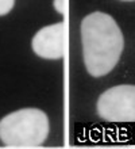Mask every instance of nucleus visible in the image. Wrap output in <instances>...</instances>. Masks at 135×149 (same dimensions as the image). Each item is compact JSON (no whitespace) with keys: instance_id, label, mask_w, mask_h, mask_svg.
Here are the masks:
<instances>
[{"instance_id":"1","label":"nucleus","mask_w":135,"mask_h":149,"mask_svg":"<svg viewBox=\"0 0 135 149\" xmlns=\"http://www.w3.org/2000/svg\"><path fill=\"white\" fill-rule=\"evenodd\" d=\"M82 54L87 71L100 77L115 68L124 47L122 30L111 15L96 11L81 22Z\"/></svg>"},{"instance_id":"2","label":"nucleus","mask_w":135,"mask_h":149,"mask_svg":"<svg viewBox=\"0 0 135 149\" xmlns=\"http://www.w3.org/2000/svg\"><path fill=\"white\" fill-rule=\"evenodd\" d=\"M49 132V118L39 109H20L0 121V140L8 148L41 146Z\"/></svg>"},{"instance_id":"3","label":"nucleus","mask_w":135,"mask_h":149,"mask_svg":"<svg viewBox=\"0 0 135 149\" xmlns=\"http://www.w3.org/2000/svg\"><path fill=\"white\" fill-rule=\"evenodd\" d=\"M97 113L107 122H135V86L122 84L104 91L97 100Z\"/></svg>"},{"instance_id":"4","label":"nucleus","mask_w":135,"mask_h":149,"mask_svg":"<svg viewBox=\"0 0 135 149\" xmlns=\"http://www.w3.org/2000/svg\"><path fill=\"white\" fill-rule=\"evenodd\" d=\"M33 50L47 60H60L65 54V23L60 22L41 29L33 38Z\"/></svg>"},{"instance_id":"5","label":"nucleus","mask_w":135,"mask_h":149,"mask_svg":"<svg viewBox=\"0 0 135 149\" xmlns=\"http://www.w3.org/2000/svg\"><path fill=\"white\" fill-rule=\"evenodd\" d=\"M15 0H0V16L7 15L12 10Z\"/></svg>"},{"instance_id":"6","label":"nucleus","mask_w":135,"mask_h":149,"mask_svg":"<svg viewBox=\"0 0 135 149\" xmlns=\"http://www.w3.org/2000/svg\"><path fill=\"white\" fill-rule=\"evenodd\" d=\"M54 8L55 11L60 12L61 15H65L68 11V6H66V0H54Z\"/></svg>"},{"instance_id":"7","label":"nucleus","mask_w":135,"mask_h":149,"mask_svg":"<svg viewBox=\"0 0 135 149\" xmlns=\"http://www.w3.org/2000/svg\"><path fill=\"white\" fill-rule=\"evenodd\" d=\"M122 1H135V0H122Z\"/></svg>"}]
</instances>
